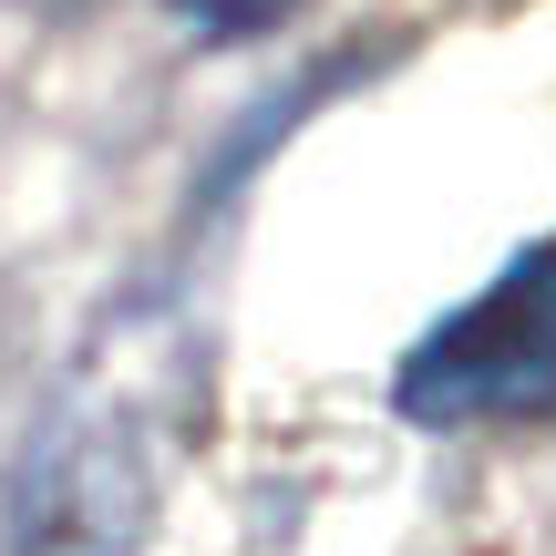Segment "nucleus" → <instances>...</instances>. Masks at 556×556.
<instances>
[{
  "label": "nucleus",
  "instance_id": "f257e3e1",
  "mask_svg": "<svg viewBox=\"0 0 556 556\" xmlns=\"http://www.w3.org/2000/svg\"><path fill=\"white\" fill-rule=\"evenodd\" d=\"M165 475V371L155 340H114L41 413L11 484V556H135Z\"/></svg>",
  "mask_w": 556,
  "mask_h": 556
},
{
  "label": "nucleus",
  "instance_id": "f03ea898",
  "mask_svg": "<svg viewBox=\"0 0 556 556\" xmlns=\"http://www.w3.org/2000/svg\"><path fill=\"white\" fill-rule=\"evenodd\" d=\"M556 402V238H536L495 289H475L413 361H402V413L413 422H484Z\"/></svg>",
  "mask_w": 556,
  "mask_h": 556
},
{
  "label": "nucleus",
  "instance_id": "7ed1b4c3",
  "mask_svg": "<svg viewBox=\"0 0 556 556\" xmlns=\"http://www.w3.org/2000/svg\"><path fill=\"white\" fill-rule=\"evenodd\" d=\"M186 21H206V31H258V21H278V11H299V0H176Z\"/></svg>",
  "mask_w": 556,
  "mask_h": 556
}]
</instances>
